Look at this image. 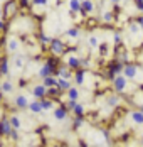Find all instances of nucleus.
<instances>
[{
	"instance_id": "nucleus-36",
	"label": "nucleus",
	"mask_w": 143,
	"mask_h": 147,
	"mask_svg": "<svg viewBox=\"0 0 143 147\" xmlns=\"http://www.w3.org/2000/svg\"><path fill=\"white\" fill-rule=\"evenodd\" d=\"M113 42H114V46L123 44V37H121V32H120V30H116V32L113 34Z\"/></svg>"
},
{
	"instance_id": "nucleus-41",
	"label": "nucleus",
	"mask_w": 143,
	"mask_h": 147,
	"mask_svg": "<svg viewBox=\"0 0 143 147\" xmlns=\"http://www.w3.org/2000/svg\"><path fill=\"white\" fill-rule=\"evenodd\" d=\"M17 2H19L20 7H29V5H32V0H17Z\"/></svg>"
},
{
	"instance_id": "nucleus-19",
	"label": "nucleus",
	"mask_w": 143,
	"mask_h": 147,
	"mask_svg": "<svg viewBox=\"0 0 143 147\" xmlns=\"http://www.w3.org/2000/svg\"><path fill=\"white\" fill-rule=\"evenodd\" d=\"M120 103H121V96L118 93H113V95L106 96V107L108 108H118Z\"/></svg>"
},
{
	"instance_id": "nucleus-47",
	"label": "nucleus",
	"mask_w": 143,
	"mask_h": 147,
	"mask_svg": "<svg viewBox=\"0 0 143 147\" xmlns=\"http://www.w3.org/2000/svg\"><path fill=\"white\" fill-rule=\"evenodd\" d=\"M138 110H142V112H143V103H140V105H138Z\"/></svg>"
},
{
	"instance_id": "nucleus-27",
	"label": "nucleus",
	"mask_w": 143,
	"mask_h": 147,
	"mask_svg": "<svg viewBox=\"0 0 143 147\" xmlns=\"http://www.w3.org/2000/svg\"><path fill=\"white\" fill-rule=\"evenodd\" d=\"M42 85L45 88H52V86H57V76H47V78H44L42 80Z\"/></svg>"
},
{
	"instance_id": "nucleus-10",
	"label": "nucleus",
	"mask_w": 143,
	"mask_h": 147,
	"mask_svg": "<svg viewBox=\"0 0 143 147\" xmlns=\"http://www.w3.org/2000/svg\"><path fill=\"white\" fill-rule=\"evenodd\" d=\"M128 118H130V122L133 125H136V127H142L143 125V112L142 110H131L128 113Z\"/></svg>"
},
{
	"instance_id": "nucleus-24",
	"label": "nucleus",
	"mask_w": 143,
	"mask_h": 147,
	"mask_svg": "<svg viewBox=\"0 0 143 147\" xmlns=\"http://www.w3.org/2000/svg\"><path fill=\"white\" fill-rule=\"evenodd\" d=\"M41 103H42L44 112H51V110H54V108H56V102H54V100H51V98H47V96L42 98Z\"/></svg>"
},
{
	"instance_id": "nucleus-49",
	"label": "nucleus",
	"mask_w": 143,
	"mask_h": 147,
	"mask_svg": "<svg viewBox=\"0 0 143 147\" xmlns=\"http://www.w3.org/2000/svg\"><path fill=\"white\" fill-rule=\"evenodd\" d=\"M142 146H143V135H142Z\"/></svg>"
},
{
	"instance_id": "nucleus-17",
	"label": "nucleus",
	"mask_w": 143,
	"mask_h": 147,
	"mask_svg": "<svg viewBox=\"0 0 143 147\" xmlns=\"http://www.w3.org/2000/svg\"><path fill=\"white\" fill-rule=\"evenodd\" d=\"M66 64H67V68H71L72 71L79 69V68H81V56H76V54H69V56L66 58Z\"/></svg>"
},
{
	"instance_id": "nucleus-1",
	"label": "nucleus",
	"mask_w": 143,
	"mask_h": 147,
	"mask_svg": "<svg viewBox=\"0 0 143 147\" xmlns=\"http://www.w3.org/2000/svg\"><path fill=\"white\" fill-rule=\"evenodd\" d=\"M59 68V64H57V58H47V61L44 63L42 66L37 69V76L44 80V78H47V76H52V74H56V69Z\"/></svg>"
},
{
	"instance_id": "nucleus-39",
	"label": "nucleus",
	"mask_w": 143,
	"mask_h": 147,
	"mask_svg": "<svg viewBox=\"0 0 143 147\" xmlns=\"http://www.w3.org/2000/svg\"><path fill=\"white\" fill-rule=\"evenodd\" d=\"M98 49H100V54H101V56H108V44H104V42H101Z\"/></svg>"
},
{
	"instance_id": "nucleus-33",
	"label": "nucleus",
	"mask_w": 143,
	"mask_h": 147,
	"mask_svg": "<svg viewBox=\"0 0 143 147\" xmlns=\"http://www.w3.org/2000/svg\"><path fill=\"white\" fill-rule=\"evenodd\" d=\"M32 9H37V7H42V9H47L49 7V0H32Z\"/></svg>"
},
{
	"instance_id": "nucleus-44",
	"label": "nucleus",
	"mask_w": 143,
	"mask_h": 147,
	"mask_svg": "<svg viewBox=\"0 0 143 147\" xmlns=\"http://www.w3.org/2000/svg\"><path fill=\"white\" fill-rule=\"evenodd\" d=\"M3 30H7V24L3 19H0V32H3Z\"/></svg>"
},
{
	"instance_id": "nucleus-12",
	"label": "nucleus",
	"mask_w": 143,
	"mask_h": 147,
	"mask_svg": "<svg viewBox=\"0 0 143 147\" xmlns=\"http://www.w3.org/2000/svg\"><path fill=\"white\" fill-rule=\"evenodd\" d=\"M24 68H25V56L15 53L14 54V68H12V69H14L15 73H20Z\"/></svg>"
},
{
	"instance_id": "nucleus-22",
	"label": "nucleus",
	"mask_w": 143,
	"mask_h": 147,
	"mask_svg": "<svg viewBox=\"0 0 143 147\" xmlns=\"http://www.w3.org/2000/svg\"><path fill=\"white\" fill-rule=\"evenodd\" d=\"M66 95H67V100H79L81 98V91H79V88L78 86H71V88L66 91Z\"/></svg>"
},
{
	"instance_id": "nucleus-38",
	"label": "nucleus",
	"mask_w": 143,
	"mask_h": 147,
	"mask_svg": "<svg viewBox=\"0 0 143 147\" xmlns=\"http://www.w3.org/2000/svg\"><path fill=\"white\" fill-rule=\"evenodd\" d=\"M76 105H78L76 100H67V102H66V108H67V112H71V113H72V110H74V107H76Z\"/></svg>"
},
{
	"instance_id": "nucleus-3",
	"label": "nucleus",
	"mask_w": 143,
	"mask_h": 147,
	"mask_svg": "<svg viewBox=\"0 0 143 147\" xmlns=\"http://www.w3.org/2000/svg\"><path fill=\"white\" fill-rule=\"evenodd\" d=\"M111 85H113V91L114 93L121 95V93H125L126 88H128V80L125 78V74H118L116 78L111 80Z\"/></svg>"
},
{
	"instance_id": "nucleus-35",
	"label": "nucleus",
	"mask_w": 143,
	"mask_h": 147,
	"mask_svg": "<svg viewBox=\"0 0 143 147\" xmlns=\"http://www.w3.org/2000/svg\"><path fill=\"white\" fill-rule=\"evenodd\" d=\"M83 125H84V115L74 117V120H72V127H74V129H81Z\"/></svg>"
},
{
	"instance_id": "nucleus-45",
	"label": "nucleus",
	"mask_w": 143,
	"mask_h": 147,
	"mask_svg": "<svg viewBox=\"0 0 143 147\" xmlns=\"http://www.w3.org/2000/svg\"><path fill=\"white\" fill-rule=\"evenodd\" d=\"M110 2H111L113 5H121V2H123V0H110Z\"/></svg>"
},
{
	"instance_id": "nucleus-40",
	"label": "nucleus",
	"mask_w": 143,
	"mask_h": 147,
	"mask_svg": "<svg viewBox=\"0 0 143 147\" xmlns=\"http://www.w3.org/2000/svg\"><path fill=\"white\" fill-rule=\"evenodd\" d=\"M133 3H135V7H136V10L143 14V0H133Z\"/></svg>"
},
{
	"instance_id": "nucleus-21",
	"label": "nucleus",
	"mask_w": 143,
	"mask_h": 147,
	"mask_svg": "<svg viewBox=\"0 0 143 147\" xmlns=\"http://www.w3.org/2000/svg\"><path fill=\"white\" fill-rule=\"evenodd\" d=\"M67 5H69V12L72 15L81 12V0H67Z\"/></svg>"
},
{
	"instance_id": "nucleus-34",
	"label": "nucleus",
	"mask_w": 143,
	"mask_h": 147,
	"mask_svg": "<svg viewBox=\"0 0 143 147\" xmlns=\"http://www.w3.org/2000/svg\"><path fill=\"white\" fill-rule=\"evenodd\" d=\"M61 95H62V91L57 88V86L47 88V96H51V98H57V96H61Z\"/></svg>"
},
{
	"instance_id": "nucleus-32",
	"label": "nucleus",
	"mask_w": 143,
	"mask_h": 147,
	"mask_svg": "<svg viewBox=\"0 0 143 147\" xmlns=\"http://www.w3.org/2000/svg\"><path fill=\"white\" fill-rule=\"evenodd\" d=\"M9 120H10V123H12V127H14V129H17V130H20V129H22V120H20V117L12 115Z\"/></svg>"
},
{
	"instance_id": "nucleus-29",
	"label": "nucleus",
	"mask_w": 143,
	"mask_h": 147,
	"mask_svg": "<svg viewBox=\"0 0 143 147\" xmlns=\"http://www.w3.org/2000/svg\"><path fill=\"white\" fill-rule=\"evenodd\" d=\"M37 41H39V44L47 46V47H49V44L52 42V37H51V36H47L45 32H41V34H39V39H37Z\"/></svg>"
},
{
	"instance_id": "nucleus-13",
	"label": "nucleus",
	"mask_w": 143,
	"mask_h": 147,
	"mask_svg": "<svg viewBox=\"0 0 143 147\" xmlns=\"http://www.w3.org/2000/svg\"><path fill=\"white\" fill-rule=\"evenodd\" d=\"M0 78H10V63L9 58H0Z\"/></svg>"
},
{
	"instance_id": "nucleus-7",
	"label": "nucleus",
	"mask_w": 143,
	"mask_h": 147,
	"mask_svg": "<svg viewBox=\"0 0 143 147\" xmlns=\"http://www.w3.org/2000/svg\"><path fill=\"white\" fill-rule=\"evenodd\" d=\"M30 93H32V96L35 98V100H42L47 96V88L44 86L42 83H37V85H34L32 88H30Z\"/></svg>"
},
{
	"instance_id": "nucleus-11",
	"label": "nucleus",
	"mask_w": 143,
	"mask_h": 147,
	"mask_svg": "<svg viewBox=\"0 0 143 147\" xmlns=\"http://www.w3.org/2000/svg\"><path fill=\"white\" fill-rule=\"evenodd\" d=\"M67 108H66V105H59V107H56L54 110H52V115H54V118H56L57 122H64L66 118H67Z\"/></svg>"
},
{
	"instance_id": "nucleus-30",
	"label": "nucleus",
	"mask_w": 143,
	"mask_h": 147,
	"mask_svg": "<svg viewBox=\"0 0 143 147\" xmlns=\"http://www.w3.org/2000/svg\"><path fill=\"white\" fill-rule=\"evenodd\" d=\"M88 47L89 49H98L100 47V39L96 37V36H91V37H88Z\"/></svg>"
},
{
	"instance_id": "nucleus-37",
	"label": "nucleus",
	"mask_w": 143,
	"mask_h": 147,
	"mask_svg": "<svg viewBox=\"0 0 143 147\" xmlns=\"http://www.w3.org/2000/svg\"><path fill=\"white\" fill-rule=\"evenodd\" d=\"M89 66H91V58H89V56H83V58H81V68L88 69Z\"/></svg>"
},
{
	"instance_id": "nucleus-23",
	"label": "nucleus",
	"mask_w": 143,
	"mask_h": 147,
	"mask_svg": "<svg viewBox=\"0 0 143 147\" xmlns=\"http://www.w3.org/2000/svg\"><path fill=\"white\" fill-rule=\"evenodd\" d=\"M72 86L71 80H66V78H57V88L61 91H67Z\"/></svg>"
},
{
	"instance_id": "nucleus-42",
	"label": "nucleus",
	"mask_w": 143,
	"mask_h": 147,
	"mask_svg": "<svg viewBox=\"0 0 143 147\" xmlns=\"http://www.w3.org/2000/svg\"><path fill=\"white\" fill-rule=\"evenodd\" d=\"M135 20H136V24L142 27V30H143V14H140V15H136L135 17Z\"/></svg>"
},
{
	"instance_id": "nucleus-31",
	"label": "nucleus",
	"mask_w": 143,
	"mask_h": 147,
	"mask_svg": "<svg viewBox=\"0 0 143 147\" xmlns=\"http://www.w3.org/2000/svg\"><path fill=\"white\" fill-rule=\"evenodd\" d=\"M86 113V108L83 103H78L76 107H74V110H72V115L74 117H81V115H84Z\"/></svg>"
},
{
	"instance_id": "nucleus-8",
	"label": "nucleus",
	"mask_w": 143,
	"mask_h": 147,
	"mask_svg": "<svg viewBox=\"0 0 143 147\" xmlns=\"http://www.w3.org/2000/svg\"><path fill=\"white\" fill-rule=\"evenodd\" d=\"M96 10V5H94V0H83L81 2V12L79 14L83 15V17H88V15H91L93 12Z\"/></svg>"
},
{
	"instance_id": "nucleus-25",
	"label": "nucleus",
	"mask_w": 143,
	"mask_h": 147,
	"mask_svg": "<svg viewBox=\"0 0 143 147\" xmlns=\"http://www.w3.org/2000/svg\"><path fill=\"white\" fill-rule=\"evenodd\" d=\"M114 19H116V15L111 10H106V12H103V15H101V22H104V24H113Z\"/></svg>"
},
{
	"instance_id": "nucleus-2",
	"label": "nucleus",
	"mask_w": 143,
	"mask_h": 147,
	"mask_svg": "<svg viewBox=\"0 0 143 147\" xmlns=\"http://www.w3.org/2000/svg\"><path fill=\"white\" fill-rule=\"evenodd\" d=\"M49 51L56 56V58H61L67 53V46L66 42L61 39V37H52V42L49 44Z\"/></svg>"
},
{
	"instance_id": "nucleus-9",
	"label": "nucleus",
	"mask_w": 143,
	"mask_h": 147,
	"mask_svg": "<svg viewBox=\"0 0 143 147\" xmlns=\"http://www.w3.org/2000/svg\"><path fill=\"white\" fill-rule=\"evenodd\" d=\"M126 30H128V36H131V37H136V36H143L142 27H140V26L136 24V20H135V19L128 20V24H126Z\"/></svg>"
},
{
	"instance_id": "nucleus-14",
	"label": "nucleus",
	"mask_w": 143,
	"mask_h": 147,
	"mask_svg": "<svg viewBox=\"0 0 143 147\" xmlns=\"http://www.w3.org/2000/svg\"><path fill=\"white\" fill-rule=\"evenodd\" d=\"M12 130H14V127H12V123H10L9 118L0 120V135H2V137H10Z\"/></svg>"
},
{
	"instance_id": "nucleus-15",
	"label": "nucleus",
	"mask_w": 143,
	"mask_h": 147,
	"mask_svg": "<svg viewBox=\"0 0 143 147\" xmlns=\"http://www.w3.org/2000/svg\"><path fill=\"white\" fill-rule=\"evenodd\" d=\"M29 103H30V100H29L27 95H17V96H15V100H14L15 108H19V110H27Z\"/></svg>"
},
{
	"instance_id": "nucleus-46",
	"label": "nucleus",
	"mask_w": 143,
	"mask_h": 147,
	"mask_svg": "<svg viewBox=\"0 0 143 147\" xmlns=\"http://www.w3.org/2000/svg\"><path fill=\"white\" fill-rule=\"evenodd\" d=\"M0 19H3V7L0 5Z\"/></svg>"
},
{
	"instance_id": "nucleus-48",
	"label": "nucleus",
	"mask_w": 143,
	"mask_h": 147,
	"mask_svg": "<svg viewBox=\"0 0 143 147\" xmlns=\"http://www.w3.org/2000/svg\"><path fill=\"white\" fill-rule=\"evenodd\" d=\"M0 93H2V81H0Z\"/></svg>"
},
{
	"instance_id": "nucleus-28",
	"label": "nucleus",
	"mask_w": 143,
	"mask_h": 147,
	"mask_svg": "<svg viewBox=\"0 0 143 147\" xmlns=\"http://www.w3.org/2000/svg\"><path fill=\"white\" fill-rule=\"evenodd\" d=\"M12 91H14V83L9 78H5V81H2V93H12Z\"/></svg>"
},
{
	"instance_id": "nucleus-50",
	"label": "nucleus",
	"mask_w": 143,
	"mask_h": 147,
	"mask_svg": "<svg viewBox=\"0 0 143 147\" xmlns=\"http://www.w3.org/2000/svg\"><path fill=\"white\" fill-rule=\"evenodd\" d=\"M81 2H83V0H81Z\"/></svg>"
},
{
	"instance_id": "nucleus-16",
	"label": "nucleus",
	"mask_w": 143,
	"mask_h": 147,
	"mask_svg": "<svg viewBox=\"0 0 143 147\" xmlns=\"http://www.w3.org/2000/svg\"><path fill=\"white\" fill-rule=\"evenodd\" d=\"M86 76H88V69H84V68H79V69H76L74 71V83L78 85V86H83L86 83Z\"/></svg>"
},
{
	"instance_id": "nucleus-18",
	"label": "nucleus",
	"mask_w": 143,
	"mask_h": 147,
	"mask_svg": "<svg viewBox=\"0 0 143 147\" xmlns=\"http://www.w3.org/2000/svg\"><path fill=\"white\" fill-rule=\"evenodd\" d=\"M19 47H20V39H17V37H10L7 41V46H5V49H7L9 54H15L19 51Z\"/></svg>"
},
{
	"instance_id": "nucleus-4",
	"label": "nucleus",
	"mask_w": 143,
	"mask_h": 147,
	"mask_svg": "<svg viewBox=\"0 0 143 147\" xmlns=\"http://www.w3.org/2000/svg\"><path fill=\"white\" fill-rule=\"evenodd\" d=\"M19 9H20V5H19L17 0H9V2H5V5H3V17H7V19L15 17L17 12H19Z\"/></svg>"
},
{
	"instance_id": "nucleus-6",
	"label": "nucleus",
	"mask_w": 143,
	"mask_h": 147,
	"mask_svg": "<svg viewBox=\"0 0 143 147\" xmlns=\"http://www.w3.org/2000/svg\"><path fill=\"white\" fill-rule=\"evenodd\" d=\"M123 68H125V64H123L120 59H116L114 63L110 64V68H108V76L113 80V78H116L118 74H123Z\"/></svg>"
},
{
	"instance_id": "nucleus-43",
	"label": "nucleus",
	"mask_w": 143,
	"mask_h": 147,
	"mask_svg": "<svg viewBox=\"0 0 143 147\" xmlns=\"http://www.w3.org/2000/svg\"><path fill=\"white\" fill-rule=\"evenodd\" d=\"M10 139H12V140H15V142L19 140V130H17V129H14V130H12V134H10Z\"/></svg>"
},
{
	"instance_id": "nucleus-20",
	"label": "nucleus",
	"mask_w": 143,
	"mask_h": 147,
	"mask_svg": "<svg viewBox=\"0 0 143 147\" xmlns=\"http://www.w3.org/2000/svg\"><path fill=\"white\" fill-rule=\"evenodd\" d=\"M30 113H34V115H39V113H42L44 108H42V103H41V100H32V102L29 103V108H27Z\"/></svg>"
},
{
	"instance_id": "nucleus-5",
	"label": "nucleus",
	"mask_w": 143,
	"mask_h": 147,
	"mask_svg": "<svg viewBox=\"0 0 143 147\" xmlns=\"http://www.w3.org/2000/svg\"><path fill=\"white\" fill-rule=\"evenodd\" d=\"M138 71H140V68H138V64H135V63H128V64H125V68H123V74H125V78H126L128 81L136 80Z\"/></svg>"
},
{
	"instance_id": "nucleus-26",
	"label": "nucleus",
	"mask_w": 143,
	"mask_h": 147,
	"mask_svg": "<svg viewBox=\"0 0 143 147\" xmlns=\"http://www.w3.org/2000/svg\"><path fill=\"white\" fill-rule=\"evenodd\" d=\"M79 34H81L79 27H69V29H66V32H64V36L69 37V39H78Z\"/></svg>"
}]
</instances>
